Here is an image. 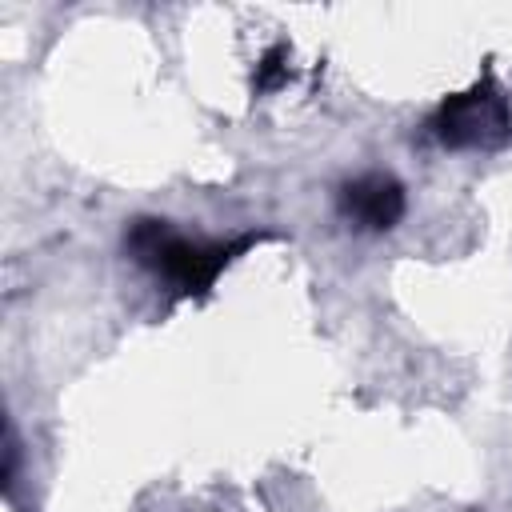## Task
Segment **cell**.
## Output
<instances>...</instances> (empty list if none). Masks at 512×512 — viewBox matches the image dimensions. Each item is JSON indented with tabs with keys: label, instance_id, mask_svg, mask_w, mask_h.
Wrapping results in <instances>:
<instances>
[{
	"label": "cell",
	"instance_id": "obj_1",
	"mask_svg": "<svg viewBox=\"0 0 512 512\" xmlns=\"http://www.w3.org/2000/svg\"><path fill=\"white\" fill-rule=\"evenodd\" d=\"M260 240H264V232H244V236H228V240H200V236L176 232L168 220L140 216L124 232V252L140 268H148L156 280H164L172 296H204L220 280V272L236 256L256 248Z\"/></svg>",
	"mask_w": 512,
	"mask_h": 512
},
{
	"label": "cell",
	"instance_id": "obj_2",
	"mask_svg": "<svg viewBox=\"0 0 512 512\" xmlns=\"http://www.w3.org/2000/svg\"><path fill=\"white\" fill-rule=\"evenodd\" d=\"M428 132L444 148H500L504 140H512V104L496 88V80L484 76L468 92L448 96L432 112Z\"/></svg>",
	"mask_w": 512,
	"mask_h": 512
},
{
	"label": "cell",
	"instance_id": "obj_3",
	"mask_svg": "<svg viewBox=\"0 0 512 512\" xmlns=\"http://www.w3.org/2000/svg\"><path fill=\"white\" fill-rule=\"evenodd\" d=\"M340 212H344L356 228L384 232V228H392V224L404 216V188H400L392 176L368 172V176L344 184V192H340Z\"/></svg>",
	"mask_w": 512,
	"mask_h": 512
},
{
	"label": "cell",
	"instance_id": "obj_4",
	"mask_svg": "<svg viewBox=\"0 0 512 512\" xmlns=\"http://www.w3.org/2000/svg\"><path fill=\"white\" fill-rule=\"evenodd\" d=\"M284 80H288V48L276 44V48H268V52L260 56V64H256V88H276V84H284Z\"/></svg>",
	"mask_w": 512,
	"mask_h": 512
}]
</instances>
